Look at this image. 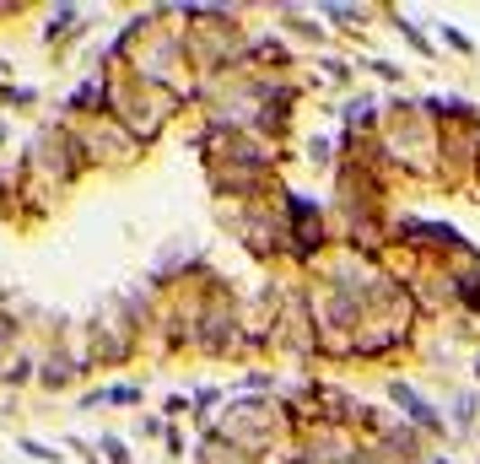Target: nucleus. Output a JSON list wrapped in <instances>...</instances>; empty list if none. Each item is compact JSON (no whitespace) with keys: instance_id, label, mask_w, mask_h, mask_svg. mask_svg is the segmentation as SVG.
I'll list each match as a JSON object with an SVG mask.
<instances>
[{"instance_id":"nucleus-1","label":"nucleus","mask_w":480,"mask_h":464,"mask_svg":"<svg viewBox=\"0 0 480 464\" xmlns=\"http://www.w3.org/2000/svg\"><path fill=\"white\" fill-rule=\"evenodd\" d=\"M389 400H400V405L411 411V422H416V427H432V432H443V416H438V411H432V405H427V400L411 389V384H389Z\"/></svg>"},{"instance_id":"nucleus-2","label":"nucleus","mask_w":480,"mask_h":464,"mask_svg":"<svg viewBox=\"0 0 480 464\" xmlns=\"http://www.w3.org/2000/svg\"><path fill=\"white\" fill-rule=\"evenodd\" d=\"M443 38H448V43H454V49H459V54H470V49H475V43H470V38H465V32H459V27H443Z\"/></svg>"}]
</instances>
